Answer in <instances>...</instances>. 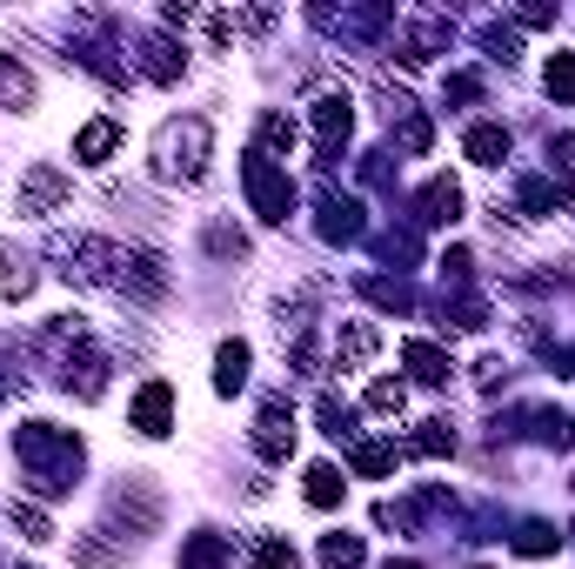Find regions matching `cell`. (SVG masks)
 <instances>
[{
	"mask_svg": "<svg viewBox=\"0 0 575 569\" xmlns=\"http://www.w3.org/2000/svg\"><path fill=\"white\" fill-rule=\"evenodd\" d=\"M14 462L27 469V482L41 496H60L67 482L80 475V436H67L54 423H21L14 429Z\"/></svg>",
	"mask_w": 575,
	"mask_h": 569,
	"instance_id": "obj_1",
	"label": "cell"
},
{
	"mask_svg": "<svg viewBox=\"0 0 575 569\" xmlns=\"http://www.w3.org/2000/svg\"><path fill=\"white\" fill-rule=\"evenodd\" d=\"M208 154H214V128L201 114H181V121H161L154 128V175L201 182L208 175Z\"/></svg>",
	"mask_w": 575,
	"mask_h": 569,
	"instance_id": "obj_2",
	"label": "cell"
},
{
	"mask_svg": "<svg viewBox=\"0 0 575 569\" xmlns=\"http://www.w3.org/2000/svg\"><path fill=\"white\" fill-rule=\"evenodd\" d=\"M308 121H314V161L328 168V161L342 154L349 128H355V101H349V88H314V95H308Z\"/></svg>",
	"mask_w": 575,
	"mask_h": 569,
	"instance_id": "obj_3",
	"label": "cell"
},
{
	"mask_svg": "<svg viewBox=\"0 0 575 569\" xmlns=\"http://www.w3.org/2000/svg\"><path fill=\"white\" fill-rule=\"evenodd\" d=\"M241 188H248V201H255V215L262 221H288L295 215V182L275 168V161L255 147L248 161H241Z\"/></svg>",
	"mask_w": 575,
	"mask_h": 569,
	"instance_id": "obj_4",
	"label": "cell"
},
{
	"mask_svg": "<svg viewBox=\"0 0 575 569\" xmlns=\"http://www.w3.org/2000/svg\"><path fill=\"white\" fill-rule=\"evenodd\" d=\"M255 449H262V462H288V456H295V409H288V395H268V402H262Z\"/></svg>",
	"mask_w": 575,
	"mask_h": 569,
	"instance_id": "obj_5",
	"label": "cell"
},
{
	"mask_svg": "<svg viewBox=\"0 0 575 569\" xmlns=\"http://www.w3.org/2000/svg\"><path fill=\"white\" fill-rule=\"evenodd\" d=\"M134 429H141V436H168V429H175V389L161 382V375L141 382V395H134Z\"/></svg>",
	"mask_w": 575,
	"mask_h": 569,
	"instance_id": "obj_6",
	"label": "cell"
},
{
	"mask_svg": "<svg viewBox=\"0 0 575 569\" xmlns=\"http://www.w3.org/2000/svg\"><path fill=\"white\" fill-rule=\"evenodd\" d=\"M401 369L416 375V382H429V389H449V382H455V355L435 349V342H422V336L401 342Z\"/></svg>",
	"mask_w": 575,
	"mask_h": 569,
	"instance_id": "obj_7",
	"label": "cell"
},
{
	"mask_svg": "<svg viewBox=\"0 0 575 569\" xmlns=\"http://www.w3.org/2000/svg\"><path fill=\"white\" fill-rule=\"evenodd\" d=\"M416 221H422V228H455V221H462V188H455L449 175H435V182L416 195Z\"/></svg>",
	"mask_w": 575,
	"mask_h": 569,
	"instance_id": "obj_8",
	"label": "cell"
},
{
	"mask_svg": "<svg viewBox=\"0 0 575 569\" xmlns=\"http://www.w3.org/2000/svg\"><path fill=\"white\" fill-rule=\"evenodd\" d=\"M314 208H321V234H328V241H355V234H362V201H355V195L321 188Z\"/></svg>",
	"mask_w": 575,
	"mask_h": 569,
	"instance_id": "obj_9",
	"label": "cell"
},
{
	"mask_svg": "<svg viewBox=\"0 0 575 569\" xmlns=\"http://www.w3.org/2000/svg\"><path fill=\"white\" fill-rule=\"evenodd\" d=\"M375 349H382V336L368 329V321H349V329L335 336V375H355V369H368V362H375Z\"/></svg>",
	"mask_w": 575,
	"mask_h": 569,
	"instance_id": "obj_10",
	"label": "cell"
},
{
	"mask_svg": "<svg viewBox=\"0 0 575 569\" xmlns=\"http://www.w3.org/2000/svg\"><path fill=\"white\" fill-rule=\"evenodd\" d=\"M67 201V175H54V168H27V182H21V215H54Z\"/></svg>",
	"mask_w": 575,
	"mask_h": 569,
	"instance_id": "obj_11",
	"label": "cell"
},
{
	"mask_svg": "<svg viewBox=\"0 0 575 569\" xmlns=\"http://www.w3.org/2000/svg\"><path fill=\"white\" fill-rule=\"evenodd\" d=\"M462 154H468V161H482V168H502V161H509V128L475 121V128L462 134Z\"/></svg>",
	"mask_w": 575,
	"mask_h": 569,
	"instance_id": "obj_12",
	"label": "cell"
},
{
	"mask_svg": "<svg viewBox=\"0 0 575 569\" xmlns=\"http://www.w3.org/2000/svg\"><path fill=\"white\" fill-rule=\"evenodd\" d=\"M449 41H455V28H449L442 14L408 21V61H435V54H449Z\"/></svg>",
	"mask_w": 575,
	"mask_h": 569,
	"instance_id": "obj_13",
	"label": "cell"
},
{
	"mask_svg": "<svg viewBox=\"0 0 575 569\" xmlns=\"http://www.w3.org/2000/svg\"><path fill=\"white\" fill-rule=\"evenodd\" d=\"M114 147H121V128L114 121H88V128L74 134V161H80V168H101Z\"/></svg>",
	"mask_w": 575,
	"mask_h": 569,
	"instance_id": "obj_14",
	"label": "cell"
},
{
	"mask_svg": "<svg viewBox=\"0 0 575 569\" xmlns=\"http://www.w3.org/2000/svg\"><path fill=\"white\" fill-rule=\"evenodd\" d=\"M248 362H255L248 342H221V349H214V389H221V395L248 389Z\"/></svg>",
	"mask_w": 575,
	"mask_h": 569,
	"instance_id": "obj_15",
	"label": "cell"
},
{
	"mask_svg": "<svg viewBox=\"0 0 575 569\" xmlns=\"http://www.w3.org/2000/svg\"><path fill=\"white\" fill-rule=\"evenodd\" d=\"M141 74H147V80H181V47L161 41V34H147V41H141Z\"/></svg>",
	"mask_w": 575,
	"mask_h": 569,
	"instance_id": "obj_16",
	"label": "cell"
},
{
	"mask_svg": "<svg viewBox=\"0 0 575 569\" xmlns=\"http://www.w3.org/2000/svg\"><path fill=\"white\" fill-rule=\"evenodd\" d=\"M27 101H34V74L0 54V108H27Z\"/></svg>",
	"mask_w": 575,
	"mask_h": 569,
	"instance_id": "obj_17",
	"label": "cell"
},
{
	"mask_svg": "<svg viewBox=\"0 0 575 569\" xmlns=\"http://www.w3.org/2000/svg\"><path fill=\"white\" fill-rule=\"evenodd\" d=\"M314 423H321V436L355 442V409H349V402H335V395H321V402H314Z\"/></svg>",
	"mask_w": 575,
	"mask_h": 569,
	"instance_id": "obj_18",
	"label": "cell"
},
{
	"mask_svg": "<svg viewBox=\"0 0 575 569\" xmlns=\"http://www.w3.org/2000/svg\"><path fill=\"white\" fill-rule=\"evenodd\" d=\"M408 456H455V429L449 423H416V436H408Z\"/></svg>",
	"mask_w": 575,
	"mask_h": 569,
	"instance_id": "obj_19",
	"label": "cell"
},
{
	"mask_svg": "<svg viewBox=\"0 0 575 569\" xmlns=\"http://www.w3.org/2000/svg\"><path fill=\"white\" fill-rule=\"evenodd\" d=\"M362 295H368L375 308H395V315H408V308H416L408 282H388V275H362Z\"/></svg>",
	"mask_w": 575,
	"mask_h": 569,
	"instance_id": "obj_20",
	"label": "cell"
},
{
	"mask_svg": "<svg viewBox=\"0 0 575 569\" xmlns=\"http://www.w3.org/2000/svg\"><path fill=\"white\" fill-rule=\"evenodd\" d=\"M308 503H314V510H335V503H342V469H335V462H314V469H308Z\"/></svg>",
	"mask_w": 575,
	"mask_h": 569,
	"instance_id": "obj_21",
	"label": "cell"
},
{
	"mask_svg": "<svg viewBox=\"0 0 575 569\" xmlns=\"http://www.w3.org/2000/svg\"><path fill=\"white\" fill-rule=\"evenodd\" d=\"M181 569H228V543L221 536H188L181 543Z\"/></svg>",
	"mask_w": 575,
	"mask_h": 569,
	"instance_id": "obj_22",
	"label": "cell"
},
{
	"mask_svg": "<svg viewBox=\"0 0 575 569\" xmlns=\"http://www.w3.org/2000/svg\"><path fill=\"white\" fill-rule=\"evenodd\" d=\"M362 536H321V569H362Z\"/></svg>",
	"mask_w": 575,
	"mask_h": 569,
	"instance_id": "obj_23",
	"label": "cell"
},
{
	"mask_svg": "<svg viewBox=\"0 0 575 569\" xmlns=\"http://www.w3.org/2000/svg\"><path fill=\"white\" fill-rule=\"evenodd\" d=\"M27 288H34V269H27L14 249H0V295H8V302H21Z\"/></svg>",
	"mask_w": 575,
	"mask_h": 569,
	"instance_id": "obj_24",
	"label": "cell"
},
{
	"mask_svg": "<svg viewBox=\"0 0 575 569\" xmlns=\"http://www.w3.org/2000/svg\"><path fill=\"white\" fill-rule=\"evenodd\" d=\"M401 409H408V389L388 382V375H375L368 382V416H401Z\"/></svg>",
	"mask_w": 575,
	"mask_h": 569,
	"instance_id": "obj_25",
	"label": "cell"
},
{
	"mask_svg": "<svg viewBox=\"0 0 575 569\" xmlns=\"http://www.w3.org/2000/svg\"><path fill=\"white\" fill-rule=\"evenodd\" d=\"M529 423H535V436H542L549 449H568V442H575V423H568L562 409H529Z\"/></svg>",
	"mask_w": 575,
	"mask_h": 569,
	"instance_id": "obj_26",
	"label": "cell"
},
{
	"mask_svg": "<svg viewBox=\"0 0 575 569\" xmlns=\"http://www.w3.org/2000/svg\"><path fill=\"white\" fill-rule=\"evenodd\" d=\"M349 462H355V475H388L395 469V442H355Z\"/></svg>",
	"mask_w": 575,
	"mask_h": 569,
	"instance_id": "obj_27",
	"label": "cell"
},
{
	"mask_svg": "<svg viewBox=\"0 0 575 569\" xmlns=\"http://www.w3.org/2000/svg\"><path fill=\"white\" fill-rule=\"evenodd\" d=\"M295 147V121L288 114H262V154L275 161V154H288Z\"/></svg>",
	"mask_w": 575,
	"mask_h": 569,
	"instance_id": "obj_28",
	"label": "cell"
},
{
	"mask_svg": "<svg viewBox=\"0 0 575 569\" xmlns=\"http://www.w3.org/2000/svg\"><path fill=\"white\" fill-rule=\"evenodd\" d=\"M549 95L575 108V54H549Z\"/></svg>",
	"mask_w": 575,
	"mask_h": 569,
	"instance_id": "obj_29",
	"label": "cell"
},
{
	"mask_svg": "<svg viewBox=\"0 0 575 569\" xmlns=\"http://www.w3.org/2000/svg\"><path fill=\"white\" fill-rule=\"evenodd\" d=\"M14 523H21V536H27V543H47V536H54V523H47V510H41V503H14Z\"/></svg>",
	"mask_w": 575,
	"mask_h": 569,
	"instance_id": "obj_30",
	"label": "cell"
},
{
	"mask_svg": "<svg viewBox=\"0 0 575 569\" xmlns=\"http://www.w3.org/2000/svg\"><path fill=\"white\" fill-rule=\"evenodd\" d=\"M255 569H301V556L288 543H275V536H262L255 543Z\"/></svg>",
	"mask_w": 575,
	"mask_h": 569,
	"instance_id": "obj_31",
	"label": "cell"
},
{
	"mask_svg": "<svg viewBox=\"0 0 575 569\" xmlns=\"http://www.w3.org/2000/svg\"><path fill=\"white\" fill-rule=\"evenodd\" d=\"M516 549H522V556H549V549H555V529H549V523H522V529H516Z\"/></svg>",
	"mask_w": 575,
	"mask_h": 569,
	"instance_id": "obj_32",
	"label": "cell"
},
{
	"mask_svg": "<svg viewBox=\"0 0 575 569\" xmlns=\"http://www.w3.org/2000/svg\"><path fill=\"white\" fill-rule=\"evenodd\" d=\"M482 47H488V54H496V61L509 67V61H516V28H502V21H488V28H482Z\"/></svg>",
	"mask_w": 575,
	"mask_h": 569,
	"instance_id": "obj_33",
	"label": "cell"
},
{
	"mask_svg": "<svg viewBox=\"0 0 575 569\" xmlns=\"http://www.w3.org/2000/svg\"><path fill=\"white\" fill-rule=\"evenodd\" d=\"M502 382H509V369H502V355H488V362L475 369V389H482V395H496Z\"/></svg>",
	"mask_w": 575,
	"mask_h": 569,
	"instance_id": "obj_34",
	"label": "cell"
},
{
	"mask_svg": "<svg viewBox=\"0 0 575 569\" xmlns=\"http://www.w3.org/2000/svg\"><path fill=\"white\" fill-rule=\"evenodd\" d=\"M475 95H482L475 74H455V80H449V101H475Z\"/></svg>",
	"mask_w": 575,
	"mask_h": 569,
	"instance_id": "obj_35",
	"label": "cell"
},
{
	"mask_svg": "<svg viewBox=\"0 0 575 569\" xmlns=\"http://www.w3.org/2000/svg\"><path fill=\"white\" fill-rule=\"evenodd\" d=\"M549 369H562V375H575V349H549Z\"/></svg>",
	"mask_w": 575,
	"mask_h": 569,
	"instance_id": "obj_36",
	"label": "cell"
},
{
	"mask_svg": "<svg viewBox=\"0 0 575 569\" xmlns=\"http://www.w3.org/2000/svg\"><path fill=\"white\" fill-rule=\"evenodd\" d=\"M382 569H422V562H408V556H401V562H382Z\"/></svg>",
	"mask_w": 575,
	"mask_h": 569,
	"instance_id": "obj_37",
	"label": "cell"
}]
</instances>
